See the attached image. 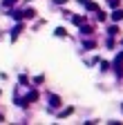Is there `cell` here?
Instances as JSON below:
<instances>
[{
    "instance_id": "obj_1",
    "label": "cell",
    "mask_w": 123,
    "mask_h": 125,
    "mask_svg": "<svg viewBox=\"0 0 123 125\" xmlns=\"http://www.w3.org/2000/svg\"><path fill=\"white\" fill-rule=\"evenodd\" d=\"M20 31H22V25H20V20H18V25H16V27H13V31H11V40H16V38H18V34H20Z\"/></svg>"
},
{
    "instance_id": "obj_2",
    "label": "cell",
    "mask_w": 123,
    "mask_h": 125,
    "mask_svg": "<svg viewBox=\"0 0 123 125\" xmlns=\"http://www.w3.org/2000/svg\"><path fill=\"white\" fill-rule=\"evenodd\" d=\"M9 16H11L13 20H22V18H25V16H22V11H18V9H13V11L9 13Z\"/></svg>"
},
{
    "instance_id": "obj_3",
    "label": "cell",
    "mask_w": 123,
    "mask_h": 125,
    "mask_svg": "<svg viewBox=\"0 0 123 125\" xmlns=\"http://www.w3.org/2000/svg\"><path fill=\"white\" fill-rule=\"evenodd\" d=\"M49 103H52V107H60V98H58V96H54V94L49 96Z\"/></svg>"
},
{
    "instance_id": "obj_4",
    "label": "cell",
    "mask_w": 123,
    "mask_h": 125,
    "mask_svg": "<svg viewBox=\"0 0 123 125\" xmlns=\"http://www.w3.org/2000/svg\"><path fill=\"white\" fill-rule=\"evenodd\" d=\"M72 112H74V107H65L63 112L58 114V116H60V118H65V116H72Z\"/></svg>"
},
{
    "instance_id": "obj_5",
    "label": "cell",
    "mask_w": 123,
    "mask_h": 125,
    "mask_svg": "<svg viewBox=\"0 0 123 125\" xmlns=\"http://www.w3.org/2000/svg\"><path fill=\"white\" fill-rule=\"evenodd\" d=\"M112 20H123V11H121V9H116V11L112 13Z\"/></svg>"
},
{
    "instance_id": "obj_6",
    "label": "cell",
    "mask_w": 123,
    "mask_h": 125,
    "mask_svg": "<svg viewBox=\"0 0 123 125\" xmlns=\"http://www.w3.org/2000/svg\"><path fill=\"white\" fill-rule=\"evenodd\" d=\"M16 2H18V0H2V7H5V9H9V7H13Z\"/></svg>"
},
{
    "instance_id": "obj_7",
    "label": "cell",
    "mask_w": 123,
    "mask_h": 125,
    "mask_svg": "<svg viewBox=\"0 0 123 125\" xmlns=\"http://www.w3.org/2000/svg\"><path fill=\"white\" fill-rule=\"evenodd\" d=\"M72 22H74V25H83V22H85V18H83V16H74Z\"/></svg>"
},
{
    "instance_id": "obj_8",
    "label": "cell",
    "mask_w": 123,
    "mask_h": 125,
    "mask_svg": "<svg viewBox=\"0 0 123 125\" xmlns=\"http://www.w3.org/2000/svg\"><path fill=\"white\" fill-rule=\"evenodd\" d=\"M54 34H56V36H60V38H65V36H67V31H65L63 27H58V29L54 31Z\"/></svg>"
},
{
    "instance_id": "obj_9",
    "label": "cell",
    "mask_w": 123,
    "mask_h": 125,
    "mask_svg": "<svg viewBox=\"0 0 123 125\" xmlns=\"http://www.w3.org/2000/svg\"><path fill=\"white\" fill-rule=\"evenodd\" d=\"M107 34H110V36H116V34H119V27H114V25H112L110 29H107Z\"/></svg>"
},
{
    "instance_id": "obj_10",
    "label": "cell",
    "mask_w": 123,
    "mask_h": 125,
    "mask_svg": "<svg viewBox=\"0 0 123 125\" xmlns=\"http://www.w3.org/2000/svg\"><path fill=\"white\" fill-rule=\"evenodd\" d=\"M81 31H83V34L87 36V34H92V27H87V25H83V29H81Z\"/></svg>"
},
{
    "instance_id": "obj_11",
    "label": "cell",
    "mask_w": 123,
    "mask_h": 125,
    "mask_svg": "<svg viewBox=\"0 0 123 125\" xmlns=\"http://www.w3.org/2000/svg\"><path fill=\"white\" fill-rule=\"evenodd\" d=\"M54 2H56V5H65L67 0H54Z\"/></svg>"
}]
</instances>
